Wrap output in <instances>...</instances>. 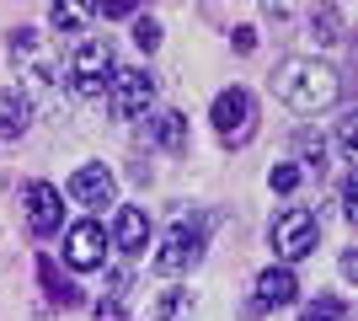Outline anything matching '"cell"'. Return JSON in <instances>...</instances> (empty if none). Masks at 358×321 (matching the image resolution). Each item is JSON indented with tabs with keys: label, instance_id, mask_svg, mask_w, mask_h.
Returning a JSON list of instances; mask_svg holds the SVG:
<instances>
[{
	"label": "cell",
	"instance_id": "cell-10",
	"mask_svg": "<svg viewBox=\"0 0 358 321\" xmlns=\"http://www.w3.org/2000/svg\"><path fill=\"white\" fill-rule=\"evenodd\" d=\"M139 145H161V150L182 155L187 150V118L182 113H155V118L139 123Z\"/></svg>",
	"mask_w": 358,
	"mask_h": 321
},
{
	"label": "cell",
	"instance_id": "cell-26",
	"mask_svg": "<svg viewBox=\"0 0 358 321\" xmlns=\"http://www.w3.org/2000/svg\"><path fill=\"white\" fill-rule=\"evenodd\" d=\"M230 43H236V54H252V48H257V32L252 27H236V32H230Z\"/></svg>",
	"mask_w": 358,
	"mask_h": 321
},
{
	"label": "cell",
	"instance_id": "cell-2",
	"mask_svg": "<svg viewBox=\"0 0 358 321\" xmlns=\"http://www.w3.org/2000/svg\"><path fill=\"white\" fill-rule=\"evenodd\" d=\"M214 129H220V139L230 145V150H241V145L257 134V97L246 92V86L220 92L214 97Z\"/></svg>",
	"mask_w": 358,
	"mask_h": 321
},
{
	"label": "cell",
	"instance_id": "cell-7",
	"mask_svg": "<svg viewBox=\"0 0 358 321\" xmlns=\"http://www.w3.org/2000/svg\"><path fill=\"white\" fill-rule=\"evenodd\" d=\"M11 59L22 64L32 80H43V86L59 80V59L48 54V38H43V32H32V27H16L11 32Z\"/></svg>",
	"mask_w": 358,
	"mask_h": 321
},
{
	"label": "cell",
	"instance_id": "cell-18",
	"mask_svg": "<svg viewBox=\"0 0 358 321\" xmlns=\"http://www.w3.org/2000/svg\"><path fill=\"white\" fill-rule=\"evenodd\" d=\"M299 321H348V300L343 294H315L310 306L299 311Z\"/></svg>",
	"mask_w": 358,
	"mask_h": 321
},
{
	"label": "cell",
	"instance_id": "cell-23",
	"mask_svg": "<svg viewBox=\"0 0 358 321\" xmlns=\"http://www.w3.org/2000/svg\"><path fill=\"white\" fill-rule=\"evenodd\" d=\"M134 43L145 48H161V22H155V16H134Z\"/></svg>",
	"mask_w": 358,
	"mask_h": 321
},
{
	"label": "cell",
	"instance_id": "cell-15",
	"mask_svg": "<svg viewBox=\"0 0 358 321\" xmlns=\"http://www.w3.org/2000/svg\"><path fill=\"white\" fill-rule=\"evenodd\" d=\"M193 316V294L187 290H161L155 294V321H187Z\"/></svg>",
	"mask_w": 358,
	"mask_h": 321
},
{
	"label": "cell",
	"instance_id": "cell-24",
	"mask_svg": "<svg viewBox=\"0 0 358 321\" xmlns=\"http://www.w3.org/2000/svg\"><path fill=\"white\" fill-rule=\"evenodd\" d=\"M294 145H299V155H305V161H310V166L321 171V161H327V145H321V139H315V134H299Z\"/></svg>",
	"mask_w": 358,
	"mask_h": 321
},
{
	"label": "cell",
	"instance_id": "cell-12",
	"mask_svg": "<svg viewBox=\"0 0 358 321\" xmlns=\"http://www.w3.org/2000/svg\"><path fill=\"white\" fill-rule=\"evenodd\" d=\"M294 294H299V278H294V268H262V273H257V306H252V311L289 306Z\"/></svg>",
	"mask_w": 358,
	"mask_h": 321
},
{
	"label": "cell",
	"instance_id": "cell-4",
	"mask_svg": "<svg viewBox=\"0 0 358 321\" xmlns=\"http://www.w3.org/2000/svg\"><path fill=\"white\" fill-rule=\"evenodd\" d=\"M198 262H203V225L182 214L177 225L166 230L161 252H155V268H161V273H193Z\"/></svg>",
	"mask_w": 358,
	"mask_h": 321
},
{
	"label": "cell",
	"instance_id": "cell-1",
	"mask_svg": "<svg viewBox=\"0 0 358 321\" xmlns=\"http://www.w3.org/2000/svg\"><path fill=\"white\" fill-rule=\"evenodd\" d=\"M273 97L289 107V113H327L337 97H343V76L321 59H284L278 76H273Z\"/></svg>",
	"mask_w": 358,
	"mask_h": 321
},
{
	"label": "cell",
	"instance_id": "cell-13",
	"mask_svg": "<svg viewBox=\"0 0 358 321\" xmlns=\"http://www.w3.org/2000/svg\"><path fill=\"white\" fill-rule=\"evenodd\" d=\"M107 241L118 246V252H129V257H139L145 241H150V214L145 209H118V225H113Z\"/></svg>",
	"mask_w": 358,
	"mask_h": 321
},
{
	"label": "cell",
	"instance_id": "cell-20",
	"mask_svg": "<svg viewBox=\"0 0 358 321\" xmlns=\"http://www.w3.org/2000/svg\"><path fill=\"white\" fill-rule=\"evenodd\" d=\"M91 16H96V6H54L48 22H54V32H75V27H86Z\"/></svg>",
	"mask_w": 358,
	"mask_h": 321
},
{
	"label": "cell",
	"instance_id": "cell-14",
	"mask_svg": "<svg viewBox=\"0 0 358 321\" xmlns=\"http://www.w3.org/2000/svg\"><path fill=\"white\" fill-rule=\"evenodd\" d=\"M32 123V97L27 92H0V139H22Z\"/></svg>",
	"mask_w": 358,
	"mask_h": 321
},
{
	"label": "cell",
	"instance_id": "cell-16",
	"mask_svg": "<svg viewBox=\"0 0 358 321\" xmlns=\"http://www.w3.org/2000/svg\"><path fill=\"white\" fill-rule=\"evenodd\" d=\"M123 290H129V273H118V278H113V290H107L102 300H96V311H91V316H96V321H129V306H123Z\"/></svg>",
	"mask_w": 358,
	"mask_h": 321
},
{
	"label": "cell",
	"instance_id": "cell-6",
	"mask_svg": "<svg viewBox=\"0 0 358 321\" xmlns=\"http://www.w3.org/2000/svg\"><path fill=\"white\" fill-rule=\"evenodd\" d=\"M150 102H155V76L150 70H113V80H107L113 118H145Z\"/></svg>",
	"mask_w": 358,
	"mask_h": 321
},
{
	"label": "cell",
	"instance_id": "cell-22",
	"mask_svg": "<svg viewBox=\"0 0 358 321\" xmlns=\"http://www.w3.org/2000/svg\"><path fill=\"white\" fill-rule=\"evenodd\" d=\"M299 183H305V171H299L294 161H289V166H273V171H268V187H273V193H294Z\"/></svg>",
	"mask_w": 358,
	"mask_h": 321
},
{
	"label": "cell",
	"instance_id": "cell-17",
	"mask_svg": "<svg viewBox=\"0 0 358 321\" xmlns=\"http://www.w3.org/2000/svg\"><path fill=\"white\" fill-rule=\"evenodd\" d=\"M310 27H315V43H343V11L337 6H315Z\"/></svg>",
	"mask_w": 358,
	"mask_h": 321
},
{
	"label": "cell",
	"instance_id": "cell-21",
	"mask_svg": "<svg viewBox=\"0 0 358 321\" xmlns=\"http://www.w3.org/2000/svg\"><path fill=\"white\" fill-rule=\"evenodd\" d=\"M353 150H358V113H343V123H337V155H343V166H353Z\"/></svg>",
	"mask_w": 358,
	"mask_h": 321
},
{
	"label": "cell",
	"instance_id": "cell-25",
	"mask_svg": "<svg viewBox=\"0 0 358 321\" xmlns=\"http://www.w3.org/2000/svg\"><path fill=\"white\" fill-rule=\"evenodd\" d=\"M343 214H348V220H358V183H353V177L343 183Z\"/></svg>",
	"mask_w": 358,
	"mask_h": 321
},
{
	"label": "cell",
	"instance_id": "cell-3",
	"mask_svg": "<svg viewBox=\"0 0 358 321\" xmlns=\"http://www.w3.org/2000/svg\"><path fill=\"white\" fill-rule=\"evenodd\" d=\"M113 70H118V64H113V43H107V38H86L70 59V86L80 97H102Z\"/></svg>",
	"mask_w": 358,
	"mask_h": 321
},
{
	"label": "cell",
	"instance_id": "cell-11",
	"mask_svg": "<svg viewBox=\"0 0 358 321\" xmlns=\"http://www.w3.org/2000/svg\"><path fill=\"white\" fill-rule=\"evenodd\" d=\"M113 193H118V183H113V171H102V166H80L70 177V199H80L86 209H107Z\"/></svg>",
	"mask_w": 358,
	"mask_h": 321
},
{
	"label": "cell",
	"instance_id": "cell-5",
	"mask_svg": "<svg viewBox=\"0 0 358 321\" xmlns=\"http://www.w3.org/2000/svg\"><path fill=\"white\" fill-rule=\"evenodd\" d=\"M315 241H321V220H315L310 209H284L278 220H273V246H278L284 268L299 262V257H310Z\"/></svg>",
	"mask_w": 358,
	"mask_h": 321
},
{
	"label": "cell",
	"instance_id": "cell-8",
	"mask_svg": "<svg viewBox=\"0 0 358 321\" xmlns=\"http://www.w3.org/2000/svg\"><path fill=\"white\" fill-rule=\"evenodd\" d=\"M64 220V199L54 183H27V230L43 241V236H54Z\"/></svg>",
	"mask_w": 358,
	"mask_h": 321
},
{
	"label": "cell",
	"instance_id": "cell-9",
	"mask_svg": "<svg viewBox=\"0 0 358 321\" xmlns=\"http://www.w3.org/2000/svg\"><path fill=\"white\" fill-rule=\"evenodd\" d=\"M64 257H70V268H102V257H107L102 220H80V225H70V236H64Z\"/></svg>",
	"mask_w": 358,
	"mask_h": 321
},
{
	"label": "cell",
	"instance_id": "cell-19",
	"mask_svg": "<svg viewBox=\"0 0 358 321\" xmlns=\"http://www.w3.org/2000/svg\"><path fill=\"white\" fill-rule=\"evenodd\" d=\"M38 268H43V284H48V300H54V306H80V290H75L70 278H59L54 273V262H38Z\"/></svg>",
	"mask_w": 358,
	"mask_h": 321
}]
</instances>
